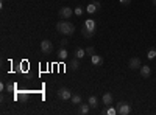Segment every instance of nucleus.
<instances>
[{"instance_id": "f3484780", "label": "nucleus", "mask_w": 156, "mask_h": 115, "mask_svg": "<svg viewBox=\"0 0 156 115\" xmlns=\"http://www.w3.org/2000/svg\"><path fill=\"white\" fill-rule=\"evenodd\" d=\"M70 69H72L73 72L80 70V59H78V58H72V61H70Z\"/></svg>"}, {"instance_id": "0eeeda50", "label": "nucleus", "mask_w": 156, "mask_h": 115, "mask_svg": "<svg viewBox=\"0 0 156 115\" xmlns=\"http://www.w3.org/2000/svg\"><path fill=\"white\" fill-rule=\"evenodd\" d=\"M95 27H97V23H95V20H94L92 17L86 19L84 23H83V28H86V30H89V31H92V33H95Z\"/></svg>"}, {"instance_id": "4468645a", "label": "nucleus", "mask_w": 156, "mask_h": 115, "mask_svg": "<svg viewBox=\"0 0 156 115\" xmlns=\"http://www.w3.org/2000/svg\"><path fill=\"white\" fill-rule=\"evenodd\" d=\"M87 103H89V106L92 107L94 110H97V107H98V98H97L95 95H89V98H87Z\"/></svg>"}, {"instance_id": "7ed1b4c3", "label": "nucleus", "mask_w": 156, "mask_h": 115, "mask_svg": "<svg viewBox=\"0 0 156 115\" xmlns=\"http://www.w3.org/2000/svg\"><path fill=\"white\" fill-rule=\"evenodd\" d=\"M56 95H58V98H59L61 101H69L73 93H72L70 89H67V87H59L58 92H56Z\"/></svg>"}, {"instance_id": "393cba45", "label": "nucleus", "mask_w": 156, "mask_h": 115, "mask_svg": "<svg viewBox=\"0 0 156 115\" xmlns=\"http://www.w3.org/2000/svg\"><path fill=\"white\" fill-rule=\"evenodd\" d=\"M6 89H8V92H9V90H12V89H14V84H8V86H6Z\"/></svg>"}, {"instance_id": "f257e3e1", "label": "nucleus", "mask_w": 156, "mask_h": 115, "mask_svg": "<svg viewBox=\"0 0 156 115\" xmlns=\"http://www.w3.org/2000/svg\"><path fill=\"white\" fill-rule=\"evenodd\" d=\"M56 30L64 34V36H72L75 33V25L72 22H69L67 19H61L58 23H56Z\"/></svg>"}, {"instance_id": "a878e982", "label": "nucleus", "mask_w": 156, "mask_h": 115, "mask_svg": "<svg viewBox=\"0 0 156 115\" xmlns=\"http://www.w3.org/2000/svg\"><path fill=\"white\" fill-rule=\"evenodd\" d=\"M151 2H153V5H154V6H156V0H151Z\"/></svg>"}, {"instance_id": "f03ea898", "label": "nucleus", "mask_w": 156, "mask_h": 115, "mask_svg": "<svg viewBox=\"0 0 156 115\" xmlns=\"http://www.w3.org/2000/svg\"><path fill=\"white\" fill-rule=\"evenodd\" d=\"M115 109H117V113L119 115H129L131 113V104L128 103V101H119L117 103V106H115Z\"/></svg>"}, {"instance_id": "aec40b11", "label": "nucleus", "mask_w": 156, "mask_h": 115, "mask_svg": "<svg viewBox=\"0 0 156 115\" xmlns=\"http://www.w3.org/2000/svg\"><path fill=\"white\" fill-rule=\"evenodd\" d=\"M84 50H86V55H89V56H92V55H95V48H94L92 45H89V47H86Z\"/></svg>"}, {"instance_id": "423d86ee", "label": "nucleus", "mask_w": 156, "mask_h": 115, "mask_svg": "<svg viewBox=\"0 0 156 115\" xmlns=\"http://www.w3.org/2000/svg\"><path fill=\"white\" fill-rule=\"evenodd\" d=\"M72 14H75V12H73V9L69 8V6H61L59 11H58V16H59L61 19H69V17H72Z\"/></svg>"}, {"instance_id": "39448f33", "label": "nucleus", "mask_w": 156, "mask_h": 115, "mask_svg": "<svg viewBox=\"0 0 156 115\" xmlns=\"http://www.w3.org/2000/svg\"><path fill=\"white\" fill-rule=\"evenodd\" d=\"M51 52H53V44L48 39H44L41 42V55H50Z\"/></svg>"}, {"instance_id": "f8f14e48", "label": "nucleus", "mask_w": 156, "mask_h": 115, "mask_svg": "<svg viewBox=\"0 0 156 115\" xmlns=\"http://www.w3.org/2000/svg\"><path fill=\"white\" fill-rule=\"evenodd\" d=\"M90 107L89 106V103H81V104H78V112H80L81 115H87L89 112H90Z\"/></svg>"}, {"instance_id": "5701e85b", "label": "nucleus", "mask_w": 156, "mask_h": 115, "mask_svg": "<svg viewBox=\"0 0 156 115\" xmlns=\"http://www.w3.org/2000/svg\"><path fill=\"white\" fill-rule=\"evenodd\" d=\"M69 45V41L67 39H61L59 41V47H67Z\"/></svg>"}, {"instance_id": "412c9836", "label": "nucleus", "mask_w": 156, "mask_h": 115, "mask_svg": "<svg viewBox=\"0 0 156 115\" xmlns=\"http://www.w3.org/2000/svg\"><path fill=\"white\" fill-rule=\"evenodd\" d=\"M106 113H108V115H115V113H117V109L112 107V106H108V107H106Z\"/></svg>"}, {"instance_id": "9b49d317", "label": "nucleus", "mask_w": 156, "mask_h": 115, "mask_svg": "<svg viewBox=\"0 0 156 115\" xmlns=\"http://www.w3.org/2000/svg\"><path fill=\"white\" fill-rule=\"evenodd\" d=\"M90 62H92V66H95V67H100V66H103V62H105V59H103L100 55H92L90 56Z\"/></svg>"}, {"instance_id": "1a4fd4ad", "label": "nucleus", "mask_w": 156, "mask_h": 115, "mask_svg": "<svg viewBox=\"0 0 156 115\" xmlns=\"http://www.w3.org/2000/svg\"><path fill=\"white\" fill-rule=\"evenodd\" d=\"M139 73H140V78L148 79L150 76H151V67H150V66H142V67L139 69Z\"/></svg>"}, {"instance_id": "dca6fc26", "label": "nucleus", "mask_w": 156, "mask_h": 115, "mask_svg": "<svg viewBox=\"0 0 156 115\" xmlns=\"http://www.w3.org/2000/svg\"><path fill=\"white\" fill-rule=\"evenodd\" d=\"M70 100H72V104H75V106H78V104H81V103H83V98H81L80 93H73Z\"/></svg>"}, {"instance_id": "6e6552de", "label": "nucleus", "mask_w": 156, "mask_h": 115, "mask_svg": "<svg viewBox=\"0 0 156 115\" xmlns=\"http://www.w3.org/2000/svg\"><path fill=\"white\" fill-rule=\"evenodd\" d=\"M128 67L131 69V70H139L142 67V62H140L139 58H131V59L128 61Z\"/></svg>"}, {"instance_id": "a211bd4d", "label": "nucleus", "mask_w": 156, "mask_h": 115, "mask_svg": "<svg viewBox=\"0 0 156 115\" xmlns=\"http://www.w3.org/2000/svg\"><path fill=\"white\" fill-rule=\"evenodd\" d=\"M81 34H83V37H86V39H92L95 33H92V31H89V30L83 28V30H81Z\"/></svg>"}, {"instance_id": "4be33fe9", "label": "nucleus", "mask_w": 156, "mask_h": 115, "mask_svg": "<svg viewBox=\"0 0 156 115\" xmlns=\"http://www.w3.org/2000/svg\"><path fill=\"white\" fill-rule=\"evenodd\" d=\"M73 12H75V16H83V6H76Z\"/></svg>"}, {"instance_id": "6ab92c4d", "label": "nucleus", "mask_w": 156, "mask_h": 115, "mask_svg": "<svg viewBox=\"0 0 156 115\" xmlns=\"http://www.w3.org/2000/svg\"><path fill=\"white\" fill-rule=\"evenodd\" d=\"M147 58H148V59H154V58H156V48H154V47H151L148 52H147Z\"/></svg>"}, {"instance_id": "20e7f679", "label": "nucleus", "mask_w": 156, "mask_h": 115, "mask_svg": "<svg viewBox=\"0 0 156 115\" xmlns=\"http://www.w3.org/2000/svg\"><path fill=\"white\" fill-rule=\"evenodd\" d=\"M100 6H101L100 2H97V0H92V2H89V3L86 5V12H87L89 16H94L95 12L100 9Z\"/></svg>"}, {"instance_id": "ddd939ff", "label": "nucleus", "mask_w": 156, "mask_h": 115, "mask_svg": "<svg viewBox=\"0 0 156 115\" xmlns=\"http://www.w3.org/2000/svg\"><path fill=\"white\" fill-rule=\"evenodd\" d=\"M58 59L59 61H66L67 58H69V53H67V48L66 47H59V50H58Z\"/></svg>"}, {"instance_id": "b1692460", "label": "nucleus", "mask_w": 156, "mask_h": 115, "mask_svg": "<svg viewBox=\"0 0 156 115\" xmlns=\"http://www.w3.org/2000/svg\"><path fill=\"white\" fill-rule=\"evenodd\" d=\"M119 2H120V5H123V6L131 5V0H119Z\"/></svg>"}, {"instance_id": "9d476101", "label": "nucleus", "mask_w": 156, "mask_h": 115, "mask_svg": "<svg viewBox=\"0 0 156 115\" xmlns=\"http://www.w3.org/2000/svg\"><path fill=\"white\" fill-rule=\"evenodd\" d=\"M101 103L105 104L106 107H108V106H111V104L114 103V96H112V93H111V92L103 93V96H101Z\"/></svg>"}, {"instance_id": "2eb2a0df", "label": "nucleus", "mask_w": 156, "mask_h": 115, "mask_svg": "<svg viewBox=\"0 0 156 115\" xmlns=\"http://www.w3.org/2000/svg\"><path fill=\"white\" fill-rule=\"evenodd\" d=\"M73 55H75V58H78V59H83V58H84V55H86V50H84V48H81V47H76Z\"/></svg>"}]
</instances>
